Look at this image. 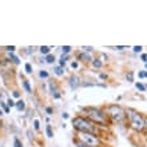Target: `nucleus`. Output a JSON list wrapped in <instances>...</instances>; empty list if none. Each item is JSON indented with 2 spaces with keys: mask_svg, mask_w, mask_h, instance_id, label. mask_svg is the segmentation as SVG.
Here are the masks:
<instances>
[{
  "mask_svg": "<svg viewBox=\"0 0 147 147\" xmlns=\"http://www.w3.org/2000/svg\"><path fill=\"white\" fill-rule=\"evenodd\" d=\"M126 115L128 116L130 124H131V127L135 131H142L144 128V119L142 118V115L138 111H135L132 109H127L126 110Z\"/></svg>",
  "mask_w": 147,
  "mask_h": 147,
  "instance_id": "1",
  "label": "nucleus"
},
{
  "mask_svg": "<svg viewBox=\"0 0 147 147\" xmlns=\"http://www.w3.org/2000/svg\"><path fill=\"white\" fill-rule=\"evenodd\" d=\"M72 124H74V127L76 128V130H79L80 132L94 134V131H95V126L92 124V122H90V120L84 119V118H80V116L74 118Z\"/></svg>",
  "mask_w": 147,
  "mask_h": 147,
  "instance_id": "2",
  "label": "nucleus"
},
{
  "mask_svg": "<svg viewBox=\"0 0 147 147\" xmlns=\"http://www.w3.org/2000/svg\"><path fill=\"white\" fill-rule=\"evenodd\" d=\"M107 112H109V115L111 116L112 119L115 120V122H122L124 118V111L122 110V107L118 105H111L109 106V109H107Z\"/></svg>",
  "mask_w": 147,
  "mask_h": 147,
  "instance_id": "3",
  "label": "nucleus"
},
{
  "mask_svg": "<svg viewBox=\"0 0 147 147\" xmlns=\"http://www.w3.org/2000/svg\"><path fill=\"white\" fill-rule=\"evenodd\" d=\"M80 142H83L84 144H87L90 147H98L100 144L96 135L90 134V132H80Z\"/></svg>",
  "mask_w": 147,
  "mask_h": 147,
  "instance_id": "4",
  "label": "nucleus"
},
{
  "mask_svg": "<svg viewBox=\"0 0 147 147\" xmlns=\"http://www.w3.org/2000/svg\"><path fill=\"white\" fill-rule=\"evenodd\" d=\"M87 114H88L90 119H92V122L100 124H106V114L98 109H87Z\"/></svg>",
  "mask_w": 147,
  "mask_h": 147,
  "instance_id": "5",
  "label": "nucleus"
},
{
  "mask_svg": "<svg viewBox=\"0 0 147 147\" xmlns=\"http://www.w3.org/2000/svg\"><path fill=\"white\" fill-rule=\"evenodd\" d=\"M79 84H80V80H79V78L75 76V75H72V76L70 78V86H71V88L75 90L79 87Z\"/></svg>",
  "mask_w": 147,
  "mask_h": 147,
  "instance_id": "6",
  "label": "nucleus"
},
{
  "mask_svg": "<svg viewBox=\"0 0 147 147\" xmlns=\"http://www.w3.org/2000/svg\"><path fill=\"white\" fill-rule=\"evenodd\" d=\"M78 58H79V60H82V62H90V60H91V56H90L88 54H86V52H82V54H79V56H78Z\"/></svg>",
  "mask_w": 147,
  "mask_h": 147,
  "instance_id": "7",
  "label": "nucleus"
},
{
  "mask_svg": "<svg viewBox=\"0 0 147 147\" xmlns=\"http://www.w3.org/2000/svg\"><path fill=\"white\" fill-rule=\"evenodd\" d=\"M15 106H16V109L19 110V111H23V110H24V107H26V105H24V102H23V100L16 102V103H15Z\"/></svg>",
  "mask_w": 147,
  "mask_h": 147,
  "instance_id": "8",
  "label": "nucleus"
},
{
  "mask_svg": "<svg viewBox=\"0 0 147 147\" xmlns=\"http://www.w3.org/2000/svg\"><path fill=\"white\" fill-rule=\"evenodd\" d=\"M50 47H47V46H42L40 47V52L42 54H46V55H50Z\"/></svg>",
  "mask_w": 147,
  "mask_h": 147,
  "instance_id": "9",
  "label": "nucleus"
},
{
  "mask_svg": "<svg viewBox=\"0 0 147 147\" xmlns=\"http://www.w3.org/2000/svg\"><path fill=\"white\" fill-rule=\"evenodd\" d=\"M46 132H47V136H50V138H52V136H54V134H52V128H51L50 124H47Z\"/></svg>",
  "mask_w": 147,
  "mask_h": 147,
  "instance_id": "10",
  "label": "nucleus"
},
{
  "mask_svg": "<svg viewBox=\"0 0 147 147\" xmlns=\"http://www.w3.org/2000/svg\"><path fill=\"white\" fill-rule=\"evenodd\" d=\"M92 64H94V67H95V68H100V67H102V62L99 60V59H96V60H94Z\"/></svg>",
  "mask_w": 147,
  "mask_h": 147,
  "instance_id": "11",
  "label": "nucleus"
},
{
  "mask_svg": "<svg viewBox=\"0 0 147 147\" xmlns=\"http://www.w3.org/2000/svg\"><path fill=\"white\" fill-rule=\"evenodd\" d=\"M46 62H47V63H54V62H55V58H54V55H47V58H46Z\"/></svg>",
  "mask_w": 147,
  "mask_h": 147,
  "instance_id": "12",
  "label": "nucleus"
},
{
  "mask_svg": "<svg viewBox=\"0 0 147 147\" xmlns=\"http://www.w3.org/2000/svg\"><path fill=\"white\" fill-rule=\"evenodd\" d=\"M23 86H24V88L27 90V92H31V87H30V83H28L27 80L23 82Z\"/></svg>",
  "mask_w": 147,
  "mask_h": 147,
  "instance_id": "13",
  "label": "nucleus"
},
{
  "mask_svg": "<svg viewBox=\"0 0 147 147\" xmlns=\"http://www.w3.org/2000/svg\"><path fill=\"white\" fill-rule=\"evenodd\" d=\"M63 72H64V71H63L62 67H56V68H55V74H56V75H59V76H60V75H63Z\"/></svg>",
  "mask_w": 147,
  "mask_h": 147,
  "instance_id": "14",
  "label": "nucleus"
},
{
  "mask_svg": "<svg viewBox=\"0 0 147 147\" xmlns=\"http://www.w3.org/2000/svg\"><path fill=\"white\" fill-rule=\"evenodd\" d=\"M9 58H11L12 59V62H13V63H15V64H19V59H18V58H16V56H15V55H13V54H9Z\"/></svg>",
  "mask_w": 147,
  "mask_h": 147,
  "instance_id": "15",
  "label": "nucleus"
},
{
  "mask_svg": "<svg viewBox=\"0 0 147 147\" xmlns=\"http://www.w3.org/2000/svg\"><path fill=\"white\" fill-rule=\"evenodd\" d=\"M39 76L46 79V78H48V72H47V71H40V72H39Z\"/></svg>",
  "mask_w": 147,
  "mask_h": 147,
  "instance_id": "16",
  "label": "nucleus"
},
{
  "mask_svg": "<svg viewBox=\"0 0 147 147\" xmlns=\"http://www.w3.org/2000/svg\"><path fill=\"white\" fill-rule=\"evenodd\" d=\"M135 86H136V88L140 90V91H144V90H146V87H144L142 83H135Z\"/></svg>",
  "mask_w": 147,
  "mask_h": 147,
  "instance_id": "17",
  "label": "nucleus"
},
{
  "mask_svg": "<svg viewBox=\"0 0 147 147\" xmlns=\"http://www.w3.org/2000/svg\"><path fill=\"white\" fill-rule=\"evenodd\" d=\"M13 144H15V147H23V146H22V142H20L18 138H15V140H13Z\"/></svg>",
  "mask_w": 147,
  "mask_h": 147,
  "instance_id": "18",
  "label": "nucleus"
},
{
  "mask_svg": "<svg viewBox=\"0 0 147 147\" xmlns=\"http://www.w3.org/2000/svg\"><path fill=\"white\" fill-rule=\"evenodd\" d=\"M75 143H76V147H90V146H87V144H84L83 142H80V140H76Z\"/></svg>",
  "mask_w": 147,
  "mask_h": 147,
  "instance_id": "19",
  "label": "nucleus"
},
{
  "mask_svg": "<svg viewBox=\"0 0 147 147\" xmlns=\"http://www.w3.org/2000/svg\"><path fill=\"white\" fill-rule=\"evenodd\" d=\"M62 51H63V52H66V54H68V52H70V51H71V47H70V46L62 47Z\"/></svg>",
  "mask_w": 147,
  "mask_h": 147,
  "instance_id": "20",
  "label": "nucleus"
},
{
  "mask_svg": "<svg viewBox=\"0 0 147 147\" xmlns=\"http://www.w3.org/2000/svg\"><path fill=\"white\" fill-rule=\"evenodd\" d=\"M26 71H27L28 74L32 72V67H31V64H30V63H27V64H26Z\"/></svg>",
  "mask_w": 147,
  "mask_h": 147,
  "instance_id": "21",
  "label": "nucleus"
},
{
  "mask_svg": "<svg viewBox=\"0 0 147 147\" xmlns=\"http://www.w3.org/2000/svg\"><path fill=\"white\" fill-rule=\"evenodd\" d=\"M142 51V47L140 46H135L134 47V52H140Z\"/></svg>",
  "mask_w": 147,
  "mask_h": 147,
  "instance_id": "22",
  "label": "nucleus"
},
{
  "mask_svg": "<svg viewBox=\"0 0 147 147\" xmlns=\"http://www.w3.org/2000/svg\"><path fill=\"white\" fill-rule=\"evenodd\" d=\"M132 79H134V74L132 72H130L127 75V80H130V82H132Z\"/></svg>",
  "mask_w": 147,
  "mask_h": 147,
  "instance_id": "23",
  "label": "nucleus"
},
{
  "mask_svg": "<svg viewBox=\"0 0 147 147\" xmlns=\"http://www.w3.org/2000/svg\"><path fill=\"white\" fill-rule=\"evenodd\" d=\"M0 105H1V106H3V109H4V111H5V112H8V111H9V109H8V107H7V106H5V105H4V103H3V102H0Z\"/></svg>",
  "mask_w": 147,
  "mask_h": 147,
  "instance_id": "24",
  "label": "nucleus"
},
{
  "mask_svg": "<svg viewBox=\"0 0 147 147\" xmlns=\"http://www.w3.org/2000/svg\"><path fill=\"white\" fill-rule=\"evenodd\" d=\"M140 58H142V60H143L144 63H147V54H143L142 56H140Z\"/></svg>",
  "mask_w": 147,
  "mask_h": 147,
  "instance_id": "25",
  "label": "nucleus"
},
{
  "mask_svg": "<svg viewBox=\"0 0 147 147\" xmlns=\"http://www.w3.org/2000/svg\"><path fill=\"white\" fill-rule=\"evenodd\" d=\"M86 51H92V47H83V52Z\"/></svg>",
  "mask_w": 147,
  "mask_h": 147,
  "instance_id": "26",
  "label": "nucleus"
},
{
  "mask_svg": "<svg viewBox=\"0 0 147 147\" xmlns=\"http://www.w3.org/2000/svg\"><path fill=\"white\" fill-rule=\"evenodd\" d=\"M8 106H9V107L15 106V103H13V100H12V99H8Z\"/></svg>",
  "mask_w": 147,
  "mask_h": 147,
  "instance_id": "27",
  "label": "nucleus"
},
{
  "mask_svg": "<svg viewBox=\"0 0 147 147\" xmlns=\"http://www.w3.org/2000/svg\"><path fill=\"white\" fill-rule=\"evenodd\" d=\"M34 124H35V128H36V130L40 127V124H39V120H35V122H34Z\"/></svg>",
  "mask_w": 147,
  "mask_h": 147,
  "instance_id": "28",
  "label": "nucleus"
},
{
  "mask_svg": "<svg viewBox=\"0 0 147 147\" xmlns=\"http://www.w3.org/2000/svg\"><path fill=\"white\" fill-rule=\"evenodd\" d=\"M5 50H7V51H11V52H12V51L15 50V47H13V46H11V47H5Z\"/></svg>",
  "mask_w": 147,
  "mask_h": 147,
  "instance_id": "29",
  "label": "nucleus"
},
{
  "mask_svg": "<svg viewBox=\"0 0 147 147\" xmlns=\"http://www.w3.org/2000/svg\"><path fill=\"white\" fill-rule=\"evenodd\" d=\"M13 96H15V98H19V96H20V94L18 92V91H13Z\"/></svg>",
  "mask_w": 147,
  "mask_h": 147,
  "instance_id": "30",
  "label": "nucleus"
},
{
  "mask_svg": "<svg viewBox=\"0 0 147 147\" xmlns=\"http://www.w3.org/2000/svg\"><path fill=\"white\" fill-rule=\"evenodd\" d=\"M72 68H78V63H76V62L72 63Z\"/></svg>",
  "mask_w": 147,
  "mask_h": 147,
  "instance_id": "31",
  "label": "nucleus"
},
{
  "mask_svg": "<svg viewBox=\"0 0 147 147\" xmlns=\"http://www.w3.org/2000/svg\"><path fill=\"white\" fill-rule=\"evenodd\" d=\"M47 112H48V114H52V109H50V107H47Z\"/></svg>",
  "mask_w": 147,
  "mask_h": 147,
  "instance_id": "32",
  "label": "nucleus"
},
{
  "mask_svg": "<svg viewBox=\"0 0 147 147\" xmlns=\"http://www.w3.org/2000/svg\"><path fill=\"white\" fill-rule=\"evenodd\" d=\"M138 75H139V78H144V72H139Z\"/></svg>",
  "mask_w": 147,
  "mask_h": 147,
  "instance_id": "33",
  "label": "nucleus"
},
{
  "mask_svg": "<svg viewBox=\"0 0 147 147\" xmlns=\"http://www.w3.org/2000/svg\"><path fill=\"white\" fill-rule=\"evenodd\" d=\"M116 48H118V50H124L126 47H123V46H119V47H116Z\"/></svg>",
  "mask_w": 147,
  "mask_h": 147,
  "instance_id": "34",
  "label": "nucleus"
},
{
  "mask_svg": "<svg viewBox=\"0 0 147 147\" xmlns=\"http://www.w3.org/2000/svg\"><path fill=\"white\" fill-rule=\"evenodd\" d=\"M144 127H147V119H144Z\"/></svg>",
  "mask_w": 147,
  "mask_h": 147,
  "instance_id": "35",
  "label": "nucleus"
},
{
  "mask_svg": "<svg viewBox=\"0 0 147 147\" xmlns=\"http://www.w3.org/2000/svg\"><path fill=\"white\" fill-rule=\"evenodd\" d=\"M144 78H147V72H144Z\"/></svg>",
  "mask_w": 147,
  "mask_h": 147,
  "instance_id": "36",
  "label": "nucleus"
},
{
  "mask_svg": "<svg viewBox=\"0 0 147 147\" xmlns=\"http://www.w3.org/2000/svg\"><path fill=\"white\" fill-rule=\"evenodd\" d=\"M146 68H147V63H146Z\"/></svg>",
  "mask_w": 147,
  "mask_h": 147,
  "instance_id": "37",
  "label": "nucleus"
}]
</instances>
